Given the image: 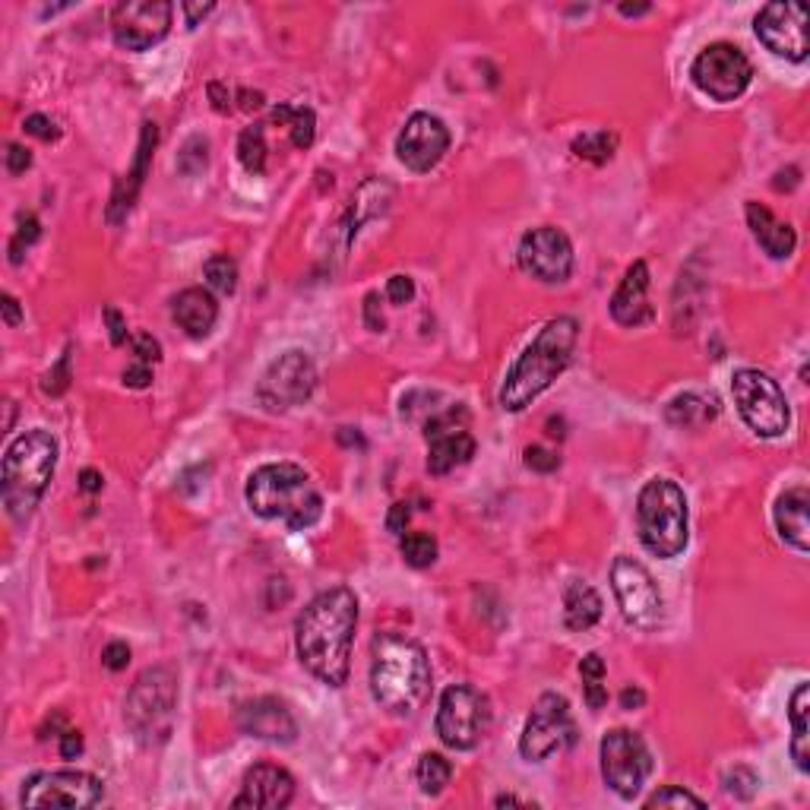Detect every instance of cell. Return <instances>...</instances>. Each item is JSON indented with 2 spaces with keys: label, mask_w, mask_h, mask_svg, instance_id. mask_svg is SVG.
I'll list each match as a JSON object with an SVG mask.
<instances>
[{
  "label": "cell",
  "mask_w": 810,
  "mask_h": 810,
  "mask_svg": "<svg viewBox=\"0 0 810 810\" xmlns=\"http://www.w3.org/2000/svg\"><path fill=\"white\" fill-rule=\"evenodd\" d=\"M358 627V599L336 586L320 592L295 621V649L301 665L326 687H342L352 671V643Z\"/></svg>",
  "instance_id": "6da1fadb"
},
{
  "label": "cell",
  "mask_w": 810,
  "mask_h": 810,
  "mask_svg": "<svg viewBox=\"0 0 810 810\" xmlns=\"http://www.w3.org/2000/svg\"><path fill=\"white\" fill-rule=\"evenodd\" d=\"M371 693L390 716H415L431 697V659L402 633H377L371 643Z\"/></svg>",
  "instance_id": "7a4b0ae2"
},
{
  "label": "cell",
  "mask_w": 810,
  "mask_h": 810,
  "mask_svg": "<svg viewBox=\"0 0 810 810\" xmlns=\"http://www.w3.org/2000/svg\"><path fill=\"white\" fill-rule=\"evenodd\" d=\"M576 342H580V320L576 317H554L542 326V333L516 358L504 387H500V409L523 412L542 396L551 383L570 368Z\"/></svg>",
  "instance_id": "3957f363"
},
{
  "label": "cell",
  "mask_w": 810,
  "mask_h": 810,
  "mask_svg": "<svg viewBox=\"0 0 810 810\" xmlns=\"http://www.w3.org/2000/svg\"><path fill=\"white\" fill-rule=\"evenodd\" d=\"M247 507L260 519L285 523L292 532H304L320 523L323 516V494L314 488L307 475L295 462H269L247 478Z\"/></svg>",
  "instance_id": "277c9868"
},
{
  "label": "cell",
  "mask_w": 810,
  "mask_h": 810,
  "mask_svg": "<svg viewBox=\"0 0 810 810\" xmlns=\"http://www.w3.org/2000/svg\"><path fill=\"white\" fill-rule=\"evenodd\" d=\"M57 469V440L45 428H32L19 434L7 453L4 466H0V497L10 519L26 523L42 504V497L51 485V475Z\"/></svg>",
  "instance_id": "5b68a950"
},
{
  "label": "cell",
  "mask_w": 810,
  "mask_h": 810,
  "mask_svg": "<svg viewBox=\"0 0 810 810\" xmlns=\"http://www.w3.org/2000/svg\"><path fill=\"white\" fill-rule=\"evenodd\" d=\"M636 532L652 557L671 561L690 542V513L687 497L678 481L652 478L636 497Z\"/></svg>",
  "instance_id": "8992f818"
},
{
  "label": "cell",
  "mask_w": 810,
  "mask_h": 810,
  "mask_svg": "<svg viewBox=\"0 0 810 810\" xmlns=\"http://www.w3.org/2000/svg\"><path fill=\"white\" fill-rule=\"evenodd\" d=\"M175 706H178V674L168 665L146 668L137 681H133L127 703H124V722L130 735L143 747H159L171 738L175 728Z\"/></svg>",
  "instance_id": "52a82bcc"
},
{
  "label": "cell",
  "mask_w": 810,
  "mask_h": 810,
  "mask_svg": "<svg viewBox=\"0 0 810 810\" xmlns=\"http://www.w3.org/2000/svg\"><path fill=\"white\" fill-rule=\"evenodd\" d=\"M731 396H735L738 415L757 437H782L792 428V409L782 393L779 383L766 371L757 368H741L731 377Z\"/></svg>",
  "instance_id": "ba28073f"
},
{
  "label": "cell",
  "mask_w": 810,
  "mask_h": 810,
  "mask_svg": "<svg viewBox=\"0 0 810 810\" xmlns=\"http://www.w3.org/2000/svg\"><path fill=\"white\" fill-rule=\"evenodd\" d=\"M437 738L450 750H475L491 728V703L472 684H453L443 690L437 706Z\"/></svg>",
  "instance_id": "9c48e42d"
},
{
  "label": "cell",
  "mask_w": 810,
  "mask_h": 810,
  "mask_svg": "<svg viewBox=\"0 0 810 810\" xmlns=\"http://www.w3.org/2000/svg\"><path fill=\"white\" fill-rule=\"evenodd\" d=\"M576 744V722L570 716V703L561 693H542L535 700L523 738H519V754L529 763H545L548 757Z\"/></svg>",
  "instance_id": "30bf717a"
},
{
  "label": "cell",
  "mask_w": 810,
  "mask_h": 810,
  "mask_svg": "<svg viewBox=\"0 0 810 810\" xmlns=\"http://www.w3.org/2000/svg\"><path fill=\"white\" fill-rule=\"evenodd\" d=\"M690 80L712 102H735L747 92L750 80H754V67H750L747 54L738 45L716 42L693 57Z\"/></svg>",
  "instance_id": "8fae6325"
},
{
  "label": "cell",
  "mask_w": 810,
  "mask_h": 810,
  "mask_svg": "<svg viewBox=\"0 0 810 810\" xmlns=\"http://www.w3.org/2000/svg\"><path fill=\"white\" fill-rule=\"evenodd\" d=\"M602 776L621 801H633L643 792L652 773V754L646 741L630 728H611L602 738Z\"/></svg>",
  "instance_id": "7c38bea8"
},
{
  "label": "cell",
  "mask_w": 810,
  "mask_h": 810,
  "mask_svg": "<svg viewBox=\"0 0 810 810\" xmlns=\"http://www.w3.org/2000/svg\"><path fill=\"white\" fill-rule=\"evenodd\" d=\"M611 589L614 599L621 605V614L627 624L640 630H655L665 621V599L659 583L652 580V573L633 561V557H617L611 564Z\"/></svg>",
  "instance_id": "4fadbf2b"
},
{
  "label": "cell",
  "mask_w": 810,
  "mask_h": 810,
  "mask_svg": "<svg viewBox=\"0 0 810 810\" xmlns=\"http://www.w3.org/2000/svg\"><path fill=\"white\" fill-rule=\"evenodd\" d=\"M317 390V364L314 358L292 349L279 355L273 364L266 368V374L257 383V402L266 412H288L298 409Z\"/></svg>",
  "instance_id": "5bb4252c"
},
{
  "label": "cell",
  "mask_w": 810,
  "mask_h": 810,
  "mask_svg": "<svg viewBox=\"0 0 810 810\" xmlns=\"http://www.w3.org/2000/svg\"><path fill=\"white\" fill-rule=\"evenodd\" d=\"M519 269L542 285H561L573 276V244L561 228L538 225L519 241Z\"/></svg>",
  "instance_id": "9a60e30c"
},
{
  "label": "cell",
  "mask_w": 810,
  "mask_h": 810,
  "mask_svg": "<svg viewBox=\"0 0 810 810\" xmlns=\"http://www.w3.org/2000/svg\"><path fill=\"white\" fill-rule=\"evenodd\" d=\"M105 798L102 779L80 769H57V773H38L23 785L19 804L23 807H95Z\"/></svg>",
  "instance_id": "2e32d148"
},
{
  "label": "cell",
  "mask_w": 810,
  "mask_h": 810,
  "mask_svg": "<svg viewBox=\"0 0 810 810\" xmlns=\"http://www.w3.org/2000/svg\"><path fill=\"white\" fill-rule=\"evenodd\" d=\"M171 16L168 0H127L111 13V35L124 51H149L171 32Z\"/></svg>",
  "instance_id": "e0dca14e"
},
{
  "label": "cell",
  "mask_w": 810,
  "mask_h": 810,
  "mask_svg": "<svg viewBox=\"0 0 810 810\" xmlns=\"http://www.w3.org/2000/svg\"><path fill=\"white\" fill-rule=\"evenodd\" d=\"M754 32L760 42L785 57V61H807L810 42H807V10L798 0H776V4H766L754 23Z\"/></svg>",
  "instance_id": "ac0fdd59"
},
{
  "label": "cell",
  "mask_w": 810,
  "mask_h": 810,
  "mask_svg": "<svg viewBox=\"0 0 810 810\" xmlns=\"http://www.w3.org/2000/svg\"><path fill=\"white\" fill-rule=\"evenodd\" d=\"M424 440H428V472L447 475L475 456V440L466 431V409H450L431 415L424 424Z\"/></svg>",
  "instance_id": "d6986e66"
},
{
  "label": "cell",
  "mask_w": 810,
  "mask_h": 810,
  "mask_svg": "<svg viewBox=\"0 0 810 810\" xmlns=\"http://www.w3.org/2000/svg\"><path fill=\"white\" fill-rule=\"evenodd\" d=\"M450 149V130L437 114L415 111L396 137V156L399 162L415 171V175H428L437 162L447 156Z\"/></svg>",
  "instance_id": "ffe728a7"
},
{
  "label": "cell",
  "mask_w": 810,
  "mask_h": 810,
  "mask_svg": "<svg viewBox=\"0 0 810 810\" xmlns=\"http://www.w3.org/2000/svg\"><path fill=\"white\" fill-rule=\"evenodd\" d=\"M238 728L244 735L269 741V744H295L298 738V722L282 700L276 697H257L247 700L238 709Z\"/></svg>",
  "instance_id": "44dd1931"
},
{
  "label": "cell",
  "mask_w": 810,
  "mask_h": 810,
  "mask_svg": "<svg viewBox=\"0 0 810 810\" xmlns=\"http://www.w3.org/2000/svg\"><path fill=\"white\" fill-rule=\"evenodd\" d=\"M295 798V779L288 769L276 763H257L244 773L241 795L235 798V807H266L282 810Z\"/></svg>",
  "instance_id": "7402d4cb"
},
{
  "label": "cell",
  "mask_w": 810,
  "mask_h": 810,
  "mask_svg": "<svg viewBox=\"0 0 810 810\" xmlns=\"http://www.w3.org/2000/svg\"><path fill=\"white\" fill-rule=\"evenodd\" d=\"M156 143H159V127L152 121H146L143 133H140V146H137L133 168L118 184H114V194H111V203H108V222L111 225H121L130 216V209H133V203H137L143 181L149 175V162H152V152H156Z\"/></svg>",
  "instance_id": "603a6c76"
},
{
  "label": "cell",
  "mask_w": 810,
  "mask_h": 810,
  "mask_svg": "<svg viewBox=\"0 0 810 810\" xmlns=\"http://www.w3.org/2000/svg\"><path fill=\"white\" fill-rule=\"evenodd\" d=\"M611 317L621 326H643L652 320V307H649V263L636 260L624 273L617 292L611 295Z\"/></svg>",
  "instance_id": "cb8c5ba5"
},
{
  "label": "cell",
  "mask_w": 810,
  "mask_h": 810,
  "mask_svg": "<svg viewBox=\"0 0 810 810\" xmlns=\"http://www.w3.org/2000/svg\"><path fill=\"white\" fill-rule=\"evenodd\" d=\"M744 216H747V225H750V235H754V241L763 247V254H766V257H773V260H788V257L795 254V247H798L795 228L788 225V222H779L763 203L750 200V203L744 206Z\"/></svg>",
  "instance_id": "d4e9b609"
},
{
  "label": "cell",
  "mask_w": 810,
  "mask_h": 810,
  "mask_svg": "<svg viewBox=\"0 0 810 810\" xmlns=\"http://www.w3.org/2000/svg\"><path fill=\"white\" fill-rule=\"evenodd\" d=\"M807 507H810V494L807 488H788L779 494L773 519L776 529L782 535V542L792 545L798 554L810 551V523H807Z\"/></svg>",
  "instance_id": "484cf974"
},
{
  "label": "cell",
  "mask_w": 810,
  "mask_h": 810,
  "mask_svg": "<svg viewBox=\"0 0 810 810\" xmlns=\"http://www.w3.org/2000/svg\"><path fill=\"white\" fill-rule=\"evenodd\" d=\"M171 317H175V323L190 339H206L219 320V304L206 288H184L171 301Z\"/></svg>",
  "instance_id": "4316f807"
},
{
  "label": "cell",
  "mask_w": 810,
  "mask_h": 810,
  "mask_svg": "<svg viewBox=\"0 0 810 810\" xmlns=\"http://www.w3.org/2000/svg\"><path fill=\"white\" fill-rule=\"evenodd\" d=\"M602 595L586 580H570L564 589V627L573 633H586L602 621Z\"/></svg>",
  "instance_id": "83f0119b"
},
{
  "label": "cell",
  "mask_w": 810,
  "mask_h": 810,
  "mask_svg": "<svg viewBox=\"0 0 810 810\" xmlns=\"http://www.w3.org/2000/svg\"><path fill=\"white\" fill-rule=\"evenodd\" d=\"M810 687L801 681L792 693V706H788V719H792V760L801 773H810Z\"/></svg>",
  "instance_id": "f1b7e54d"
},
{
  "label": "cell",
  "mask_w": 810,
  "mask_h": 810,
  "mask_svg": "<svg viewBox=\"0 0 810 810\" xmlns=\"http://www.w3.org/2000/svg\"><path fill=\"white\" fill-rule=\"evenodd\" d=\"M719 415L716 399H706L700 393H681L665 405V418L674 428H700V424L712 421Z\"/></svg>",
  "instance_id": "f546056e"
},
{
  "label": "cell",
  "mask_w": 810,
  "mask_h": 810,
  "mask_svg": "<svg viewBox=\"0 0 810 810\" xmlns=\"http://www.w3.org/2000/svg\"><path fill=\"white\" fill-rule=\"evenodd\" d=\"M415 779H418L421 795L437 798V795H443V788L450 785L453 766H450V760L443 757V754H421V760L415 766Z\"/></svg>",
  "instance_id": "4dcf8cb0"
},
{
  "label": "cell",
  "mask_w": 810,
  "mask_h": 810,
  "mask_svg": "<svg viewBox=\"0 0 810 810\" xmlns=\"http://www.w3.org/2000/svg\"><path fill=\"white\" fill-rule=\"evenodd\" d=\"M573 156L576 159H586L592 165H605L611 156H614V149H617V137L608 130H586L580 133V137L573 140Z\"/></svg>",
  "instance_id": "1f68e13d"
},
{
  "label": "cell",
  "mask_w": 810,
  "mask_h": 810,
  "mask_svg": "<svg viewBox=\"0 0 810 810\" xmlns=\"http://www.w3.org/2000/svg\"><path fill=\"white\" fill-rule=\"evenodd\" d=\"M238 159L247 168V175H263V171H266V133H263V124L241 130Z\"/></svg>",
  "instance_id": "d6a6232c"
},
{
  "label": "cell",
  "mask_w": 810,
  "mask_h": 810,
  "mask_svg": "<svg viewBox=\"0 0 810 810\" xmlns=\"http://www.w3.org/2000/svg\"><path fill=\"white\" fill-rule=\"evenodd\" d=\"M399 554H402V561L409 567L424 570V567H431L437 561V538L428 535V532H409V535H402Z\"/></svg>",
  "instance_id": "836d02e7"
},
{
  "label": "cell",
  "mask_w": 810,
  "mask_h": 810,
  "mask_svg": "<svg viewBox=\"0 0 810 810\" xmlns=\"http://www.w3.org/2000/svg\"><path fill=\"white\" fill-rule=\"evenodd\" d=\"M203 276H206V285L212 292L219 295H235L238 288V263L231 260L228 254H216L203 263Z\"/></svg>",
  "instance_id": "e575fe53"
},
{
  "label": "cell",
  "mask_w": 810,
  "mask_h": 810,
  "mask_svg": "<svg viewBox=\"0 0 810 810\" xmlns=\"http://www.w3.org/2000/svg\"><path fill=\"white\" fill-rule=\"evenodd\" d=\"M288 133H292V146L298 149H311L317 137V118L311 108H292V118H288Z\"/></svg>",
  "instance_id": "d590c367"
},
{
  "label": "cell",
  "mask_w": 810,
  "mask_h": 810,
  "mask_svg": "<svg viewBox=\"0 0 810 810\" xmlns=\"http://www.w3.org/2000/svg\"><path fill=\"white\" fill-rule=\"evenodd\" d=\"M722 785H725V792H728L731 798H738V801H750V798L757 795V785H760V779H757L754 769H747V766H735V769H728V773H725Z\"/></svg>",
  "instance_id": "8d00e7d4"
},
{
  "label": "cell",
  "mask_w": 810,
  "mask_h": 810,
  "mask_svg": "<svg viewBox=\"0 0 810 810\" xmlns=\"http://www.w3.org/2000/svg\"><path fill=\"white\" fill-rule=\"evenodd\" d=\"M646 807H649V810H652V807H697V810H703L706 801L697 798V795H690L687 788H681V785H665V788H659V792H655V795L646 798Z\"/></svg>",
  "instance_id": "74e56055"
},
{
  "label": "cell",
  "mask_w": 810,
  "mask_h": 810,
  "mask_svg": "<svg viewBox=\"0 0 810 810\" xmlns=\"http://www.w3.org/2000/svg\"><path fill=\"white\" fill-rule=\"evenodd\" d=\"M38 238H42V222H38L32 212L26 216H19V228H16V238L10 241V260L19 266L23 263V247H32Z\"/></svg>",
  "instance_id": "f35d334b"
},
{
  "label": "cell",
  "mask_w": 810,
  "mask_h": 810,
  "mask_svg": "<svg viewBox=\"0 0 810 810\" xmlns=\"http://www.w3.org/2000/svg\"><path fill=\"white\" fill-rule=\"evenodd\" d=\"M203 168H206V140L190 137L178 156V171L181 175H200Z\"/></svg>",
  "instance_id": "ab89813d"
},
{
  "label": "cell",
  "mask_w": 810,
  "mask_h": 810,
  "mask_svg": "<svg viewBox=\"0 0 810 810\" xmlns=\"http://www.w3.org/2000/svg\"><path fill=\"white\" fill-rule=\"evenodd\" d=\"M70 390V352L61 355V361L42 377V393L45 396H64Z\"/></svg>",
  "instance_id": "60d3db41"
},
{
  "label": "cell",
  "mask_w": 810,
  "mask_h": 810,
  "mask_svg": "<svg viewBox=\"0 0 810 810\" xmlns=\"http://www.w3.org/2000/svg\"><path fill=\"white\" fill-rule=\"evenodd\" d=\"M130 349H133V355H137V361H162V345H159V339L152 336V333H137L130 339Z\"/></svg>",
  "instance_id": "b9f144b4"
},
{
  "label": "cell",
  "mask_w": 810,
  "mask_h": 810,
  "mask_svg": "<svg viewBox=\"0 0 810 810\" xmlns=\"http://www.w3.org/2000/svg\"><path fill=\"white\" fill-rule=\"evenodd\" d=\"M526 466H529L532 472L548 475V472H554L557 466H561V456L551 453V450H545V447H529V450H526Z\"/></svg>",
  "instance_id": "7bdbcfd3"
},
{
  "label": "cell",
  "mask_w": 810,
  "mask_h": 810,
  "mask_svg": "<svg viewBox=\"0 0 810 810\" xmlns=\"http://www.w3.org/2000/svg\"><path fill=\"white\" fill-rule=\"evenodd\" d=\"M26 133H29V137L45 140V143H51V140L61 137V130H57V124H54L51 118H45V114H29V118H26Z\"/></svg>",
  "instance_id": "ee69618b"
},
{
  "label": "cell",
  "mask_w": 810,
  "mask_h": 810,
  "mask_svg": "<svg viewBox=\"0 0 810 810\" xmlns=\"http://www.w3.org/2000/svg\"><path fill=\"white\" fill-rule=\"evenodd\" d=\"M387 298H390V304H396V307L409 304V301L415 298V282H412V276H393V279L387 282Z\"/></svg>",
  "instance_id": "f6af8a7d"
},
{
  "label": "cell",
  "mask_w": 810,
  "mask_h": 810,
  "mask_svg": "<svg viewBox=\"0 0 810 810\" xmlns=\"http://www.w3.org/2000/svg\"><path fill=\"white\" fill-rule=\"evenodd\" d=\"M124 387L130 390H146L152 387V368L146 361H133L124 368Z\"/></svg>",
  "instance_id": "bcb514c9"
},
{
  "label": "cell",
  "mask_w": 810,
  "mask_h": 810,
  "mask_svg": "<svg viewBox=\"0 0 810 810\" xmlns=\"http://www.w3.org/2000/svg\"><path fill=\"white\" fill-rule=\"evenodd\" d=\"M102 665H105L108 671H124V668L130 665V646L121 643V640L108 643L105 652H102Z\"/></svg>",
  "instance_id": "7dc6e473"
},
{
  "label": "cell",
  "mask_w": 810,
  "mask_h": 810,
  "mask_svg": "<svg viewBox=\"0 0 810 810\" xmlns=\"http://www.w3.org/2000/svg\"><path fill=\"white\" fill-rule=\"evenodd\" d=\"M7 171L10 175H26V171L32 168V152L26 146H19V143H10L7 146Z\"/></svg>",
  "instance_id": "c3c4849f"
},
{
  "label": "cell",
  "mask_w": 810,
  "mask_h": 810,
  "mask_svg": "<svg viewBox=\"0 0 810 810\" xmlns=\"http://www.w3.org/2000/svg\"><path fill=\"white\" fill-rule=\"evenodd\" d=\"M583 697H586V706L599 712L605 703H608V684L605 678H589L583 681Z\"/></svg>",
  "instance_id": "681fc988"
},
{
  "label": "cell",
  "mask_w": 810,
  "mask_h": 810,
  "mask_svg": "<svg viewBox=\"0 0 810 810\" xmlns=\"http://www.w3.org/2000/svg\"><path fill=\"white\" fill-rule=\"evenodd\" d=\"M364 323H368L371 333H383V326H387V320H383V311H380V295L377 292L364 295Z\"/></svg>",
  "instance_id": "f907efd6"
},
{
  "label": "cell",
  "mask_w": 810,
  "mask_h": 810,
  "mask_svg": "<svg viewBox=\"0 0 810 810\" xmlns=\"http://www.w3.org/2000/svg\"><path fill=\"white\" fill-rule=\"evenodd\" d=\"M102 317H105V323H108L111 345H124V342H127V323H124V317H121L118 307H105Z\"/></svg>",
  "instance_id": "816d5d0a"
},
{
  "label": "cell",
  "mask_w": 810,
  "mask_h": 810,
  "mask_svg": "<svg viewBox=\"0 0 810 810\" xmlns=\"http://www.w3.org/2000/svg\"><path fill=\"white\" fill-rule=\"evenodd\" d=\"M409 519H412V510H409V504H393L390 507V516H387V529L393 532V535H405V526H409Z\"/></svg>",
  "instance_id": "f5cc1de1"
},
{
  "label": "cell",
  "mask_w": 810,
  "mask_h": 810,
  "mask_svg": "<svg viewBox=\"0 0 810 810\" xmlns=\"http://www.w3.org/2000/svg\"><path fill=\"white\" fill-rule=\"evenodd\" d=\"M80 754H83V735H80V731L67 728L64 735H61V757L64 760H76Z\"/></svg>",
  "instance_id": "db71d44e"
},
{
  "label": "cell",
  "mask_w": 810,
  "mask_h": 810,
  "mask_svg": "<svg viewBox=\"0 0 810 810\" xmlns=\"http://www.w3.org/2000/svg\"><path fill=\"white\" fill-rule=\"evenodd\" d=\"M580 674H583V681L589 678H605V659L599 652H589L583 655V662H580Z\"/></svg>",
  "instance_id": "11a10c76"
},
{
  "label": "cell",
  "mask_w": 810,
  "mask_h": 810,
  "mask_svg": "<svg viewBox=\"0 0 810 810\" xmlns=\"http://www.w3.org/2000/svg\"><path fill=\"white\" fill-rule=\"evenodd\" d=\"M0 311H4V323L7 326H19V323H23V307H19V301L10 292L0 295Z\"/></svg>",
  "instance_id": "9f6ffc18"
},
{
  "label": "cell",
  "mask_w": 810,
  "mask_h": 810,
  "mask_svg": "<svg viewBox=\"0 0 810 810\" xmlns=\"http://www.w3.org/2000/svg\"><path fill=\"white\" fill-rule=\"evenodd\" d=\"M181 10L187 16V26L194 29V26H200L203 16H209L212 10H216V4H181Z\"/></svg>",
  "instance_id": "6f0895ef"
},
{
  "label": "cell",
  "mask_w": 810,
  "mask_h": 810,
  "mask_svg": "<svg viewBox=\"0 0 810 810\" xmlns=\"http://www.w3.org/2000/svg\"><path fill=\"white\" fill-rule=\"evenodd\" d=\"M209 99L216 111H231V92H225L222 83H209Z\"/></svg>",
  "instance_id": "680465c9"
},
{
  "label": "cell",
  "mask_w": 810,
  "mask_h": 810,
  "mask_svg": "<svg viewBox=\"0 0 810 810\" xmlns=\"http://www.w3.org/2000/svg\"><path fill=\"white\" fill-rule=\"evenodd\" d=\"M621 706L624 709H643L646 706V693L640 687H624L621 690Z\"/></svg>",
  "instance_id": "91938a15"
},
{
  "label": "cell",
  "mask_w": 810,
  "mask_h": 810,
  "mask_svg": "<svg viewBox=\"0 0 810 810\" xmlns=\"http://www.w3.org/2000/svg\"><path fill=\"white\" fill-rule=\"evenodd\" d=\"M80 488H83L86 494L102 491V475L95 472V469H83V475H80Z\"/></svg>",
  "instance_id": "94428289"
},
{
  "label": "cell",
  "mask_w": 810,
  "mask_h": 810,
  "mask_svg": "<svg viewBox=\"0 0 810 810\" xmlns=\"http://www.w3.org/2000/svg\"><path fill=\"white\" fill-rule=\"evenodd\" d=\"M238 99H241V108H244V111H257V108H263V92L241 89V92H238Z\"/></svg>",
  "instance_id": "6125c7cd"
},
{
  "label": "cell",
  "mask_w": 810,
  "mask_h": 810,
  "mask_svg": "<svg viewBox=\"0 0 810 810\" xmlns=\"http://www.w3.org/2000/svg\"><path fill=\"white\" fill-rule=\"evenodd\" d=\"M494 804H497V807H532L529 801L516 798V795H497V798H494Z\"/></svg>",
  "instance_id": "be15d7a7"
},
{
  "label": "cell",
  "mask_w": 810,
  "mask_h": 810,
  "mask_svg": "<svg viewBox=\"0 0 810 810\" xmlns=\"http://www.w3.org/2000/svg\"><path fill=\"white\" fill-rule=\"evenodd\" d=\"M617 10H621L624 16H643V13H649L652 7H649V4H621Z\"/></svg>",
  "instance_id": "e7e4bbea"
}]
</instances>
